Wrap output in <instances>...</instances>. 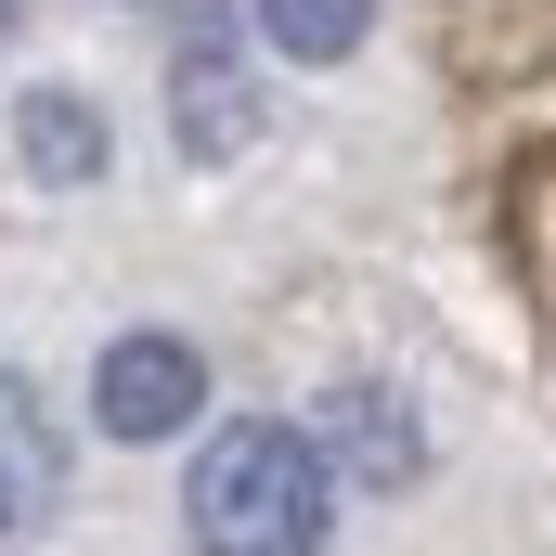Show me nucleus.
<instances>
[{
	"instance_id": "nucleus-5",
	"label": "nucleus",
	"mask_w": 556,
	"mask_h": 556,
	"mask_svg": "<svg viewBox=\"0 0 556 556\" xmlns=\"http://www.w3.org/2000/svg\"><path fill=\"white\" fill-rule=\"evenodd\" d=\"M13 142H26L39 181H91V168H104V104H78V91H26V104H13Z\"/></svg>"
},
{
	"instance_id": "nucleus-6",
	"label": "nucleus",
	"mask_w": 556,
	"mask_h": 556,
	"mask_svg": "<svg viewBox=\"0 0 556 556\" xmlns=\"http://www.w3.org/2000/svg\"><path fill=\"white\" fill-rule=\"evenodd\" d=\"M324 453H350L363 479H415V466H427V440L402 427L389 389H337V402H324Z\"/></svg>"
},
{
	"instance_id": "nucleus-7",
	"label": "nucleus",
	"mask_w": 556,
	"mask_h": 556,
	"mask_svg": "<svg viewBox=\"0 0 556 556\" xmlns=\"http://www.w3.org/2000/svg\"><path fill=\"white\" fill-rule=\"evenodd\" d=\"M505 247H518V273H531V298L556 324V142H531L518 181H505Z\"/></svg>"
},
{
	"instance_id": "nucleus-1",
	"label": "nucleus",
	"mask_w": 556,
	"mask_h": 556,
	"mask_svg": "<svg viewBox=\"0 0 556 556\" xmlns=\"http://www.w3.org/2000/svg\"><path fill=\"white\" fill-rule=\"evenodd\" d=\"M194 556H324V440L311 427H220L194 466Z\"/></svg>"
},
{
	"instance_id": "nucleus-9",
	"label": "nucleus",
	"mask_w": 556,
	"mask_h": 556,
	"mask_svg": "<svg viewBox=\"0 0 556 556\" xmlns=\"http://www.w3.org/2000/svg\"><path fill=\"white\" fill-rule=\"evenodd\" d=\"M0 26H13V0H0Z\"/></svg>"
},
{
	"instance_id": "nucleus-2",
	"label": "nucleus",
	"mask_w": 556,
	"mask_h": 556,
	"mask_svg": "<svg viewBox=\"0 0 556 556\" xmlns=\"http://www.w3.org/2000/svg\"><path fill=\"white\" fill-rule=\"evenodd\" d=\"M194 402H207V363H194L181 337H117V350H104L91 415L117 427V440H168V427H194Z\"/></svg>"
},
{
	"instance_id": "nucleus-8",
	"label": "nucleus",
	"mask_w": 556,
	"mask_h": 556,
	"mask_svg": "<svg viewBox=\"0 0 556 556\" xmlns=\"http://www.w3.org/2000/svg\"><path fill=\"white\" fill-rule=\"evenodd\" d=\"M363 26H376V0H260V39L298 52V65H350Z\"/></svg>"
},
{
	"instance_id": "nucleus-3",
	"label": "nucleus",
	"mask_w": 556,
	"mask_h": 556,
	"mask_svg": "<svg viewBox=\"0 0 556 556\" xmlns=\"http://www.w3.org/2000/svg\"><path fill=\"white\" fill-rule=\"evenodd\" d=\"M52 492H65V440H52L26 376H0V544H26L52 518Z\"/></svg>"
},
{
	"instance_id": "nucleus-4",
	"label": "nucleus",
	"mask_w": 556,
	"mask_h": 556,
	"mask_svg": "<svg viewBox=\"0 0 556 556\" xmlns=\"http://www.w3.org/2000/svg\"><path fill=\"white\" fill-rule=\"evenodd\" d=\"M181 142H194V155H247V142H260V91L220 65V39L181 52Z\"/></svg>"
}]
</instances>
